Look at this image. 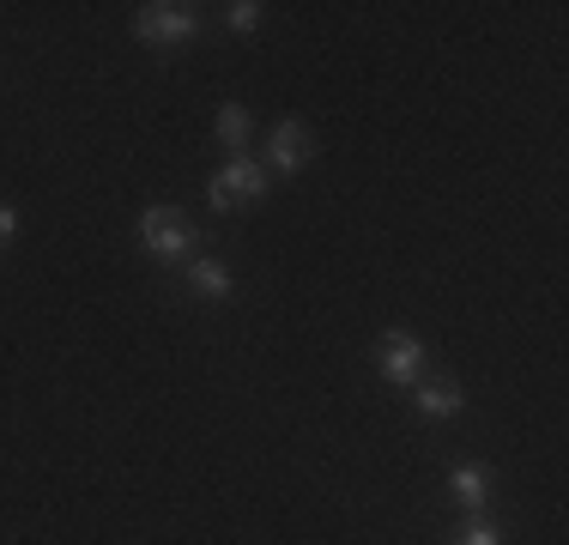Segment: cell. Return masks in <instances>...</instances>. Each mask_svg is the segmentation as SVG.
Returning a JSON list of instances; mask_svg holds the SVG:
<instances>
[{"instance_id": "obj_10", "label": "cell", "mask_w": 569, "mask_h": 545, "mask_svg": "<svg viewBox=\"0 0 569 545\" xmlns=\"http://www.w3.org/2000/svg\"><path fill=\"white\" fill-rule=\"evenodd\" d=\"M261 0H237V7H224V24H230V31H237V37H249L254 31V24H261Z\"/></svg>"}, {"instance_id": "obj_8", "label": "cell", "mask_w": 569, "mask_h": 545, "mask_svg": "<svg viewBox=\"0 0 569 545\" xmlns=\"http://www.w3.org/2000/svg\"><path fill=\"white\" fill-rule=\"evenodd\" d=\"M449 490H455V503H460V509H472V515H479V509H485V497H491V467H479V460H472V467H455Z\"/></svg>"}, {"instance_id": "obj_11", "label": "cell", "mask_w": 569, "mask_h": 545, "mask_svg": "<svg viewBox=\"0 0 569 545\" xmlns=\"http://www.w3.org/2000/svg\"><path fill=\"white\" fill-rule=\"evenodd\" d=\"M455 545H503V534H497V527L485 522V515H472V522L455 534Z\"/></svg>"}, {"instance_id": "obj_5", "label": "cell", "mask_w": 569, "mask_h": 545, "mask_svg": "<svg viewBox=\"0 0 569 545\" xmlns=\"http://www.w3.org/2000/svg\"><path fill=\"white\" fill-rule=\"evenodd\" d=\"M267 158H273V170L297 176L309 158H316V140H309V128H303V121H279V128H273V140H267Z\"/></svg>"}, {"instance_id": "obj_12", "label": "cell", "mask_w": 569, "mask_h": 545, "mask_svg": "<svg viewBox=\"0 0 569 545\" xmlns=\"http://www.w3.org/2000/svg\"><path fill=\"white\" fill-rule=\"evenodd\" d=\"M12 230H19V212H12V207H0V242H12Z\"/></svg>"}, {"instance_id": "obj_9", "label": "cell", "mask_w": 569, "mask_h": 545, "mask_svg": "<svg viewBox=\"0 0 569 545\" xmlns=\"http://www.w3.org/2000/svg\"><path fill=\"white\" fill-rule=\"evenodd\" d=\"M249 133H254V116L242 103H219V146L230 158H242L249 152Z\"/></svg>"}, {"instance_id": "obj_7", "label": "cell", "mask_w": 569, "mask_h": 545, "mask_svg": "<svg viewBox=\"0 0 569 545\" xmlns=\"http://www.w3.org/2000/svg\"><path fill=\"white\" fill-rule=\"evenodd\" d=\"M188 291H194L200 304H224L230 297V267L212 261V255H194V261H188Z\"/></svg>"}, {"instance_id": "obj_2", "label": "cell", "mask_w": 569, "mask_h": 545, "mask_svg": "<svg viewBox=\"0 0 569 545\" xmlns=\"http://www.w3.org/2000/svg\"><path fill=\"white\" fill-rule=\"evenodd\" d=\"M133 37L152 49H176L188 43V37H200V12L182 7V0H152V7L133 12Z\"/></svg>"}, {"instance_id": "obj_3", "label": "cell", "mask_w": 569, "mask_h": 545, "mask_svg": "<svg viewBox=\"0 0 569 545\" xmlns=\"http://www.w3.org/2000/svg\"><path fill=\"white\" fill-rule=\"evenodd\" d=\"M261 195H267V170L254 158H230L224 170L207 182V200L219 212H242V207H254Z\"/></svg>"}, {"instance_id": "obj_6", "label": "cell", "mask_w": 569, "mask_h": 545, "mask_svg": "<svg viewBox=\"0 0 569 545\" xmlns=\"http://www.w3.org/2000/svg\"><path fill=\"white\" fill-rule=\"evenodd\" d=\"M418 418H437V425H449V418H460V382H449V376H437V382H418Z\"/></svg>"}, {"instance_id": "obj_4", "label": "cell", "mask_w": 569, "mask_h": 545, "mask_svg": "<svg viewBox=\"0 0 569 545\" xmlns=\"http://www.w3.org/2000/svg\"><path fill=\"white\" fill-rule=\"evenodd\" d=\"M376 370H382L388 382H418V370H425V339L406 334V327L382 334L376 339Z\"/></svg>"}, {"instance_id": "obj_1", "label": "cell", "mask_w": 569, "mask_h": 545, "mask_svg": "<svg viewBox=\"0 0 569 545\" xmlns=\"http://www.w3.org/2000/svg\"><path fill=\"white\" fill-rule=\"evenodd\" d=\"M140 249L152 255V261H164V267H176V261H194V249H200V230L188 225L176 207H146L140 212Z\"/></svg>"}]
</instances>
